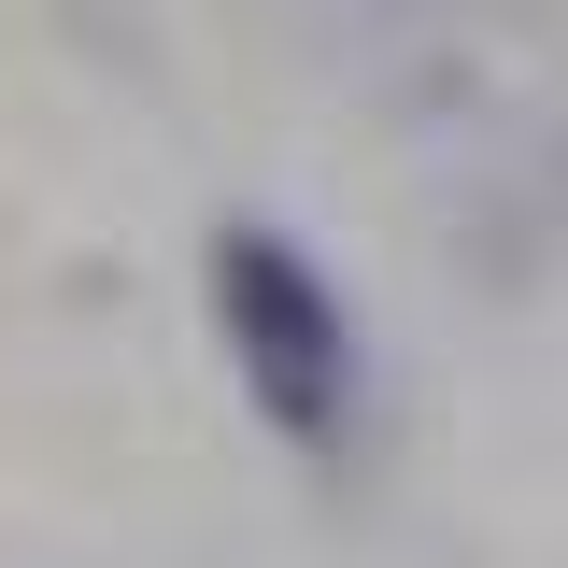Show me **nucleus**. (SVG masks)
Returning <instances> with one entry per match:
<instances>
[{
  "mask_svg": "<svg viewBox=\"0 0 568 568\" xmlns=\"http://www.w3.org/2000/svg\"><path fill=\"white\" fill-rule=\"evenodd\" d=\"M213 342L242 369V398L284 426V440H342L355 426V313L342 284L313 271L284 227H213Z\"/></svg>",
  "mask_w": 568,
  "mask_h": 568,
  "instance_id": "nucleus-1",
  "label": "nucleus"
}]
</instances>
